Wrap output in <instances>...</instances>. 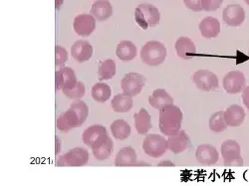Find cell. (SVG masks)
I'll return each mask as SVG.
<instances>
[{
  "mask_svg": "<svg viewBox=\"0 0 249 186\" xmlns=\"http://www.w3.org/2000/svg\"><path fill=\"white\" fill-rule=\"evenodd\" d=\"M222 19L228 26L239 27L245 20V11L239 4H230L223 9Z\"/></svg>",
  "mask_w": 249,
  "mask_h": 186,
  "instance_id": "obj_13",
  "label": "cell"
},
{
  "mask_svg": "<svg viewBox=\"0 0 249 186\" xmlns=\"http://www.w3.org/2000/svg\"><path fill=\"white\" fill-rule=\"evenodd\" d=\"M110 129L114 137L120 140L128 138L131 135V127L129 123L124 119H117L113 121Z\"/></svg>",
  "mask_w": 249,
  "mask_h": 186,
  "instance_id": "obj_27",
  "label": "cell"
},
{
  "mask_svg": "<svg viewBox=\"0 0 249 186\" xmlns=\"http://www.w3.org/2000/svg\"><path fill=\"white\" fill-rule=\"evenodd\" d=\"M191 146L192 143L190 136L184 131H180L178 134L173 136H169L168 147L174 154H179L185 152L191 148Z\"/></svg>",
  "mask_w": 249,
  "mask_h": 186,
  "instance_id": "obj_16",
  "label": "cell"
},
{
  "mask_svg": "<svg viewBox=\"0 0 249 186\" xmlns=\"http://www.w3.org/2000/svg\"><path fill=\"white\" fill-rule=\"evenodd\" d=\"M138 156L136 151L132 147L121 149L115 159L116 167H137Z\"/></svg>",
  "mask_w": 249,
  "mask_h": 186,
  "instance_id": "obj_23",
  "label": "cell"
},
{
  "mask_svg": "<svg viewBox=\"0 0 249 186\" xmlns=\"http://www.w3.org/2000/svg\"><path fill=\"white\" fill-rule=\"evenodd\" d=\"M183 3L189 9L195 12H199L203 10L202 0H183Z\"/></svg>",
  "mask_w": 249,
  "mask_h": 186,
  "instance_id": "obj_35",
  "label": "cell"
},
{
  "mask_svg": "<svg viewBox=\"0 0 249 186\" xmlns=\"http://www.w3.org/2000/svg\"><path fill=\"white\" fill-rule=\"evenodd\" d=\"M221 155L226 167H242L243 158L239 143L233 139H227L221 144Z\"/></svg>",
  "mask_w": 249,
  "mask_h": 186,
  "instance_id": "obj_6",
  "label": "cell"
},
{
  "mask_svg": "<svg viewBox=\"0 0 249 186\" xmlns=\"http://www.w3.org/2000/svg\"><path fill=\"white\" fill-rule=\"evenodd\" d=\"M113 150H114V142L112 138L109 136L108 139L105 141V143L102 144V146L99 148L93 149L92 152L94 157L97 160H106L111 156Z\"/></svg>",
  "mask_w": 249,
  "mask_h": 186,
  "instance_id": "obj_30",
  "label": "cell"
},
{
  "mask_svg": "<svg viewBox=\"0 0 249 186\" xmlns=\"http://www.w3.org/2000/svg\"><path fill=\"white\" fill-rule=\"evenodd\" d=\"M116 54L120 60L124 62H129L136 58L137 47L133 42H131V41L124 40L118 44Z\"/></svg>",
  "mask_w": 249,
  "mask_h": 186,
  "instance_id": "obj_26",
  "label": "cell"
},
{
  "mask_svg": "<svg viewBox=\"0 0 249 186\" xmlns=\"http://www.w3.org/2000/svg\"><path fill=\"white\" fill-rule=\"evenodd\" d=\"M135 128L138 134L142 135H146L150 130L153 128L152 126V118L146 109L142 108L139 113L135 114Z\"/></svg>",
  "mask_w": 249,
  "mask_h": 186,
  "instance_id": "obj_24",
  "label": "cell"
},
{
  "mask_svg": "<svg viewBox=\"0 0 249 186\" xmlns=\"http://www.w3.org/2000/svg\"><path fill=\"white\" fill-rule=\"evenodd\" d=\"M77 77L75 71L70 67H62L55 74L56 91L70 90L77 84Z\"/></svg>",
  "mask_w": 249,
  "mask_h": 186,
  "instance_id": "obj_12",
  "label": "cell"
},
{
  "mask_svg": "<svg viewBox=\"0 0 249 186\" xmlns=\"http://www.w3.org/2000/svg\"><path fill=\"white\" fill-rule=\"evenodd\" d=\"M168 150V139H165V137L162 135L152 134L146 135L143 139L142 151L153 158L161 157Z\"/></svg>",
  "mask_w": 249,
  "mask_h": 186,
  "instance_id": "obj_5",
  "label": "cell"
},
{
  "mask_svg": "<svg viewBox=\"0 0 249 186\" xmlns=\"http://www.w3.org/2000/svg\"><path fill=\"white\" fill-rule=\"evenodd\" d=\"M63 3H64V0H55V8L59 10Z\"/></svg>",
  "mask_w": 249,
  "mask_h": 186,
  "instance_id": "obj_38",
  "label": "cell"
},
{
  "mask_svg": "<svg viewBox=\"0 0 249 186\" xmlns=\"http://www.w3.org/2000/svg\"><path fill=\"white\" fill-rule=\"evenodd\" d=\"M111 88L105 83H97L92 88V98L98 102H106L111 97Z\"/></svg>",
  "mask_w": 249,
  "mask_h": 186,
  "instance_id": "obj_29",
  "label": "cell"
},
{
  "mask_svg": "<svg viewBox=\"0 0 249 186\" xmlns=\"http://www.w3.org/2000/svg\"><path fill=\"white\" fill-rule=\"evenodd\" d=\"M147 84V78L137 72H130L124 75L121 82V89L123 93L131 97H136L141 94L142 88Z\"/></svg>",
  "mask_w": 249,
  "mask_h": 186,
  "instance_id": "obj_7",
  "label": "cell"
},
{
  "mask_svg": "<svg viewBox=\"0 0 249 186\" xmlns=\"http://www.w3.org/2000/svg\"><path fill=\"white\" fill-rule=\"evenodd\" d=\"M210 129L214 133H222L227 130V123L224 119V111H219L212 115L210 118Z\"/></svg>",
  "mask_w": 249,
  "mask_h": 186,
  "instance_id": "obj_31",
  "label": "cell"
},
{
  "mask_svg": "<svg viewBox=\"0 0 249 186\" xmlns=\"http://www.w3.org/2000/svg\"><path fill=\"white\" fill-rule=\"evenodd\" d=\"M60 143H61V140L59 138H56V155H58V153L60 152Z\"/></svg>",
  "mask_w": 249,
  "mask_h": 186,
  "instance_id": "obj_39",
  "label": "cell"
},
{
  "mask_svg": "<svg viewBox=\"0 0 249 186\" xmlns=\"http://www.w3.org/2000/svg\"><path fill=\"white\" fill-rule=\"evenodd\" d=\"M223 0H202V8L204 11H215L222 4Z\"/></svg>",
  "mask_w": 249,
  "mask_h": 186,
  "instance_id": "obj_34",
  "label": "cell"
},
{
  "mask_svg": "<svg viewBox=\"0 0 249 186\" xmlns=\"http://www.w3.org/2000/svg\"><path fill=\"white\" fill-rule=\"evenodd\" d=\"M73 28L82 37L90 36L96 28V19L91 14H80L74 18Z\"/></svg>",
  "mask_w": 249,
  "mask_h": 186,
  "instance_id": "obj_14",
  "label": "cell"
},
{
  "mask_svg": "<svg viewBox=\"0 0 249 186\" xmlns=\"http://www.w3.org/2000/svg\"><path fill=\"white\" fill-rule=\"evenodd\" d=\"M140 56L143 64L157 67L164 62L167 57V48L160 41L151 40L142 47Z\"/></svg>",
  "mask_w": 249,
  "mask_h": 186,
  "instance_id": "obj_3",
  "label": "cell"
},
{
  "mask_svg": "<svg viewBox=\"0 0 249 186\" xmlns=\"http://www.w3.org/2000/svg\"><path fill=\"white\" fill-rule=\"evenodd\" d=\"M89 161V152L83 148H74L65 154L59 156V167H84Z\"/></svg>",
  "mask_w": 249,
  "mask_h": 186,
  "instance_id": "obj_8",
  "label": "cell"
},
{
  "mask_svg": "<svg viewBox=\"0 0 249 186\" xmlns=\"http://www.w3.org/2000/svg\"><path fill=\"white\" fill-rule=\"evenodd\" d=\"M63 94L71 100H81L85 95L86 92V88H85V84L83 82L78 81L77 84L75 85V87H73L70 90H64L62 91Z\"/></svg>",
  "mask_w": 249,
  "mask_h": 186,
  "instance_id": "obj_32",
  "label": "cell"
},
{
  "mask_svg": "<svg viewBox=\"0 0 249 186\" xmlns=\"http://www.w3.org/2000/svg\"><path fill=\"white\" fill-rule=\"evenodd\" d=\"M149 104L156 110H161L162 108L173 105L174 99L164 89H157L149 97Z\"/></svg>",
  "mask_w": 249,
  "mask_h": 186,
  "instance_id": "obj_21",
  "label": "cell"
},
{
  "mask_svg": "<svg viewBox=\"0 0 249 186\" xmlns=\"http://www.w3.org/2000/svg\"><path fill=\"white\" fill-rule=\"evenodd\" d=\"M133 105V97L124 93L116 95L111 101V107L114 110V112L120 114L128 113L130 110H132Z\"/></svg>",
  "mask_w": 249,
  "mask_h": 186,
  "instance_id": "obj_25",
  "label": "cell"
},
{
  "mask_svg": "<svg viewBox=\"0 0 249 186\" xmlns=\"http://www.w3.org/2000/svg\"><path fill=\"white\" fill-rule=\"evenodd\" d=\"M158 167H175V163L171 160H162L158 163Z\"/></svg>",
  "mask_w": 249,
  "mask_h": 186,
  "instance_id": "obj_37",
  "label": "cell"
},
{
  "mask_svg": "<svg viewBox=\"0 0 249 186\" xmlns=\"http://www.w3.org/2000/svg\"><path fill=\"white\" fill-rule=\"evenodd\" d=\"M89 116V107L82 100H76L70 108L57 118V128L61 133H69L81 127Z\"/></svg>",
  "mask_w": 249,
  "mask_h": 186,
  "instance_id": "obj_1",
  "label": "cell"
},
{
  "mask_svg": "<svg viewBox=\"0 0 249 186\" xmlns=\"http://www.w3.org/2000/svg\"><path fill=\"white\" fill-rule=\"evenodd\" d=\"M116 75V63L112 59H107L100 62L98 76L101 81L110 80Z\"/></svg>",
  "mask_w": 249,
  "mask_h": 186,
  "instance_id": "obj_28",
  "label": "cell"
},
{
  "mask_svg": "<svg viewBox=\"0 0 249 186\" xmlns=\"http://www.w3.org/2000/svg\"><path fill=\"white\" fill-rule=\"evenodd\" d=\"M246 114L243 108L239 105H231L224 112V119L228 127L237 128L244 122Z\"/></svg>",
  "mask_w": 249,
  "mask_h": 186,
  "instance_id": "obj_20",
  "label": "cell"
},
{
  "mask_svg": "<svg viewBox=\"0 0 249 186\" xmlns=\"http://www.w3.org/2000/svg\"><path fill=\"white\" fill-rule=\"evenodd\" d=\"M248 55H249V50H248Z\"/></svg>",
  "mask_w": 249,
  "mask_h": 186,
  "instance_id": "obj_42",
  "label": "cell"
},
{
  "mask_svg": "<svg viewBox=\"0 0 249 186\" xmlns=\"http://www.w3.org/2000/svg\"><path fill=\"white\" fill-rule=\"evenodd\" d=\"M222 85L226 93L231 95L239 94L245 89L246 79L241 71L233 70L223 77Z\"/></svg>",
  "mask_w": 249,
  "mask_h": 186,
  "instance_id": "obj_11",
  "label": "cell"
},
{
  "mask_svg": "<svg viewBox=\"0 0 249 186\" xmlns=\"http://www.w3.org/2000/svg\"><path fill=\"white\" fill-rule=\"evenodd\" d=\"M196 157L197 161L203 165H213L219 159L217 150L209 143H204L198 146L196 152Z\"/></svg>",
  "mask_w": 249,
  "mask_h": 186,
  "instance_id": "obj_15",
  "label": "cell"
},
{
  "mask_svg": "<svg viewBox=\"0 0 249 186\" xmlns=\"http://www.w3.org/2000/svg\"><path fill=\"white\" fill-rule=\"evenodd\" d=\"M71 55L79 63L87 62L92 58L93 47L88 41L77 40L71 47Z\"/></svg>",
  "mask_w": 249,
  "mask_h": 186,
  "instance_id": "obj_18",
  "label": "cell"
},
{
  "mask_svg": "<svg viewBox=\"0 0 249 186\" xmlns=\"http://www.w3.org/2000/svg\"><path fill=\"white\" fill-rule=\"evenodd\" d=\"M68 60V52L65 48L57 45L55 47V66L58 68L64 67V64Z\"/></svg>",
  "mask_w": 249,
  "mask_h": 186,
  "instance_id": "obj_33",
  "label": "cell"
},
{
  "mask_svg": "<svg viewBox=\"0 0 249 186\" xmlns=\"http://www.w3.org/2000/svg\"><path fill=\"white\" fill-rule=\"evenodd\" d=\"M90 13L98 21L103 22L112 16L113 7L108 0H97L93 3Z\"/></svg>",
  "mask_w": 249,
  "mask_h": 186,
  "instance_id": "obj_22",
  "label": "cell"
},
{
  "mask_svg": "<svg viewBox=\"0 0 249 186\" xmlns=\"http://www.w3.org/2000/svg\"><path fill=\"white\" fill-rule=\"evenodd\" d=\"M182 112L176 105H170L160 110L159 128L162 135L173 136L180 132L182 122Z\"/></svg>",
  "mask_w": 249,
  "mask_h": 186,
  "instance_id": "obj_2",
  "label": "cell"
},
{
  "mask_svg": "<svg viewBox=\"0 0 249 186\" xmlns=\"http://www.w3.org/2000/svg\"><path fill=\"white\" fill-rule=\"evenodd\" d=\"M135 19L140 27L147 30L160 23V13L158 7L153 4H140L136 7Z\"/></svg>",
  "mask_w": 249,
  "mask_h": 186,
  "instance_id": "obj_4",
  "label": "cell"
},
{
  "mask_svg": "<svg viewBox=\"0 0 249 186\" xmlns=\"http://www.w3.org/2000/svg\"><path fill=\"white\" fill-rule=\"evenodd\" d=\"M175 48L178 56L183 60H190L196 54V46L194 41L185 36H181L177 40Z\"/></svg>",
  "mask_w": 249,
  "mask_h": 186,
  "instance_id": "obj_17",
  "label": "cell"
},
{
  "mask_svg": "<svg viewBox=\"0 0 249 186\" xmlns=\"http://www.w3.org/2000/svg\"><path fill=\"white\" fill-rule=\"evenodd\" d=\"M106 128L101 125H93L87 128L82 135V139L87 147L93 149L101 147L108 139Z\"/></svg>",
  "mask_w": 249,
  "mask_h": 186,
  "instance_id": "obj_9",
  "label": "cell"
},
{
  "mask_svg": "<svg viewBox=\"0 0 249 186\" xmlns=\"http://www.w3.org/2000/svg\"><path fill=\"white\" fill-rule=\"evenodd\" d=\"M242 101L243 104L249 111V86L245 87V89L242 91Z\"/></svg>",
  "mask_w": 249,
  "mask_h": 186,
  "instance_id": "obj_36",
  "label": "cell"
},
{
  "mask_svg": "<svg viewBox=\"0 0 249 186\" xmlns=\"http://www.w3.org/2000/svg\"><path fill=\"white\" fill-rule=\"evenodd\" d=\"M193 81L198 90L204 92L214 91L219 86L217 76L211 70L206 69L197 70L193 76Z\"/></svg>",
  "mask_w": 249,
  "mask_h": 186,
  "instance_id": "obj_10",
  "label": "cell"
},
{
  "mask_svg": "<svg viewBox=\"0 0 249 186\" xmlns=\"http://www.w3.org/2000/svg\"><path fill=\"white\" fill-rule=\"evenodd\" d=\"M198 28L201 35L206 39H212V38L217 37L221 29L220 22L218 21V19L212 16L204 17L199 22Z\"/></svg>",
  "mask_w": 249,
  "mask_h": 186,
  "instance_id": "obj_19",
  "label": "cell"
},
{
  "mask_svg": "<svg viewBox=\"0 0 249 186\" xmlns=\"http://www.w3.org/2000/svg\"><path fill=\"white\" fill-rule=\"evenodd\" d=\"M244 1H245V3H246L247 5H249V0H244Z\"/></svg>",
  "mask_w": 249,
  "mask_h": 186,
  "instance_id": "obj_41",
  "label": "cell"
},
{
  "mask_svg": "<svg viewBox=\"0 0 249 186\" xmlns=\"http://www.w3.org/2000/svg\"><path fill=\"white\" fill-rule=\"evenodd\" d=\"M137 165L139 167V165H151V164L148 163V162H138Z\"/></svg>",
  "mask_w": 249,
  "mask_h": 186,
  "instance_id": "obj_40",
  "label": "cell"
}]
</instances>
